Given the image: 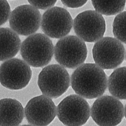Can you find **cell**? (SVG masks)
<instances>
[{
    "label": "cell",
    "instance_id": "4",
    "mask_svg": "<svg viewBox=\"0 0 126 126\" xmlns=\"http://www.w3.org/2000/svg\"><path fill=\"white\" fill-rule=\"evenodd\" d=\"M70 83L68 72L59 64L45 67L38 76V85L42 94L51 98L61 96L68 90Z\"/></svg>",
    "mask_w": 126,
    "mask_h": 126
},
{
    "label": "cell",
    "instance_id": "7",
    "mask_svg": "<svg viewBox=\"0 0 126 126\" xmlns=\"http://www.w3.org/2000/svg\"><path fill=\"white\" fill-rule=\"evenodd\" d=\"M93 120L99 126H116L124 116L123 105L113 96L104 95L98 97L90 110Z\"/></svg>",
    "mask_w": 126,
    "mask_h": 126
},
{
    "label": "cell",
    "instance_id": "17",
    "mask_svg": "<svg viewBox=\"0 0 126 126\" xmlns=\"http://www.w3.org/2000/svg\"><path fill=\"white\" fill-rule=\"evenodd\" d=\"M112 32L115 38L126 44V11L120 13L115 18Z\"/></svg>",
    "mask_w": 126,
    "mask_h": 126
},
{
    "label": "cell",
    "instance_id": "14",
    "mask_svg": "<svg viewBox=\"0 0 126 126\" xmlns=\"http://www.w3.org/2000/svg\"><path fill=\"white\" fill-rule=\"evenodd\" d=\"M20 39L18 35L8 28H0V61L15 57L20 49Z\"/></svg>",
    "mask_w": 126,
    "mask_h": 126
},
{
    "label": "cell",
    "instance_id": "22",
    "mask_svg": "<svg viewBox=\"0 0 126 126\" xmlns=\"http://www.w3.org/2000/svg\"><path fill=\"white\" fill-rule=\"evenodd\" d=\"M31 126L30 125H22V126Z\"/></svg>",
    "mask_w": 126,
    "mask_h": 126
},
{
    "label": "cell",
    "instance_id": "19",
    "mask_svg": "<svg viewBox=\"0 0 126 126\" xmlns=\"http://www.w3.org/2000/svg\"><path fill=\"white\" fill-rule=\"evenodd\" d=\"M58 0H27L30 5L38 9H48L53 7Z\"/></svg>",
    "mask_w": 126,
    "mask_h": 126
},
{
    "label": "cell",
    "instance_id": "16",
    "mask_svg": "<svg viewBox=\"0 0 126 126\" xmlns=\"http://www.w3.org/2000/svg\"><path fill=\"white\" fill-rule=\"evenodd\" d=\"M95 11L102 15L110 16L122 12L126 0H91Z\"/></svg>",
    "mask_w": 126,
    "mask_h": 126
},
{
    "label": "cell",
    "instance_id": "8",
    "mask_svg": "<svg viewBox=\"0 0 126 126\" xmlns=\"http://www.w3.org/2000/svg\"><path fill=\"white\" fill-rule=\"evenodd\" d=\"M74 32L84 42L94 43L103 37L106 30L105 19L95 10L79 13L73 21Z\"/></svg>",
    "mask_w": 126,
    "mask_h": 126
},
{
    "label": "cell",
    "instance_id": "5",
    "mask_svg": "<svg viewBox=\"0 0 126 126\" xmlns=\"http://www.w3.org/2000/svg\"><path fill=\"white\" fill-rule=\"evenodd\" d=\"M95 63L103 69L117 67L124 60L125 51L121 42L115 38L104 37L96 42L92 49Z\"/></svg>",
    "mask_w": 126,
    "mask_h": 126
},
{
    "label": "cell",
    "instance_id": "23",
    "mask_svg": "<svg viewBox=\"0 0 126 126\" xmlns=\"http://www.w3.org/2000/svg\"></svg>",
    "mask_w": 126,
    "mask_h": 126
},
{
    "label": "cell",
    "instance_id": "18",
    "mask_svg": "<svg viewBox=\"0 0 126 126\" xmlns=\"http://www.w3.org/2000/svg\"><path fill=\"white\" fill-rule=\"evenodd\" d=\"M10 14L11 9L7 0H0V26L7 21Z\"/></svg>",
    "mask_w": 126,
    "mask_h": 126
},
{
    "label": "cell",
    "instance_id": "10",
    "mask_svg": "<svg viewBox=\"0 0 126 126\" xmlns=\"http://www.w3.org/2000/svg\"><path fill=\"white\" fill-rule=\"evenodd\" d=\"M72 18L67 10L53 7L45 12L41 17V27L48 37L59 39L66 36L73 26Z\"/></svg>",
    "mask_w": 126,
    "mask_h": 126
},
{
    "label": "cell",
    "instance_id": "21",
    "mask_svg": "<svg viewBox=\"0 0 126 126\" xmlns=\"http://www.w3.org/2000/svg\"><path fill=\"white\" fill-rule=\"evenodd\" d=\"M124 115H125L126 119V104L125 106V109H124Z\"/></svg>",
    "mask_w": 126,
    "mask_h": 126
},
{
    "label": "cell",
    "instance_id": "11",
    "mask_svg": "<svg viewBox=\"0 0 126 126\" xmlns=\"http://www.w3.org/2000/svg\"><path fill=\"white\" fill-rule=\"evenodd\" d=\"M41 15L38 9L30 4L18 6L13 10L9 17L10 26L17 34L31 35L39 29Z\"/></svg>",
    "mask_w": 126,
    "mask_h": 126
},
{
    "label": "cell",
    "instance_id": "15",
    "mask_svg": "<svg viewBox=\"0 0 126 126\" xmlns=\"http://www.w3.org/2000/svg\"><path fill=\"white\" fill-rule=\"evenodd\" d=\"M107 87L113 97L118 100H126V66L113 71L109 77Z\"/></svg>",
    "mask_w": 126,
    "mask_h": 126
},
{
    "label": "cell",
    "instance_id": "13",
    "mask_svg": "<svg viewBox=\"0 0 126 126\" xmlns=\"http://www.w3.org/2000/svg\"><path fill=\"white\" fill-rule=\"evenodd\" d=\"M21 104L16 99L0 100V126H18L24 117Z\"/></svg>",
    "mask_w": 126,
    "mask_h": 126
},
{
    "label": "cell",
    "instance_id": "6",
    "mask_svg": "<svg viewBox=\"0 0 126 126\" xmlns=\"http://www.w3.org/2000/svg\"><path fill=\"white\" fill-rule=\"evenodd\" d=\"M57 114L64 126H82L90 117V107L83 98L78 95H70L58 104Z\"/></svg>",
    "mask_w": 126,
    "mask_h": 126
},
{
    "label": "cell",
    "instance_id": "3",
    "mask_svg": "<svg viewBox=\"0 0 126 126\" xmlns=\"http://www.w3.org/2000/svg\"><path fill=\"white\" fill-rule=\"evenodd\" d=\"M55 58L64 68L75 69L83 64L87 55V47L83 41L74 35L60 39L54 48Z\"/></svg>",
    "mask_w": 126,
    "mask_h": 126
},
{
    "label": "cell",
    "instance_id": "12",
    "mask_svg": "<svg viewBox=\"0 0 126 126\" xmlns=\"http://www.w3.org/2000/svg\"><path fill=\"white\" fill-rule=\"evenodd\" d=\"M57 114V107L53 101L44 95L31 99L24 109L26 119L32 126H47L54 120Z\"/></svg>",
    "mask_w": 126,
    "mask_h": 126
},
{
    "label": "cell",
    "instance_id": "20",
    "mask_svg": "<svg viewBox=\"0 0 126 126\" xmlns=\"http://www.w3.org/2000/svg\"><path fill=\"white\" fill-rule=\"evenodd\" d=\"M88 0H61L63 4L67 7L77 8L83 6Z\"/></svg>",
    "mask_w": 126,
    "mask_h": 126
},
{
    "label": "cell",
    "instance_id": "2",
    "mask_svg": "<svg viewBox=\"0 0 126 126\" xmlns=\"http://www.w3.org/2000/svg\"><path fill=\"white\" fill-rule=\"evenodd\" d=\"M54 48L46 35L36 33L25 39L21 45V55L24 61L32 67H41L51 62Z\"/></svg>",
    "mask_w": 126,
    "mask_h": 126
},
{
    "label": "cell",
    "instance_id": "9",
    "mask_svg": "<svg viewBox=\"0 0 126 126\" xmlns=\"http://www.w3.org/2000/svg\"><path fill=\"white\" fill-rule=\"evenodd\" d=\"M32 72L26 63L17 58L7 60L0 66V83L11 90H19L29 84Z\"/></svg>",
    "mask_w": 126,
    "mask_h": 126
},
{
    "label": "cell",
    "instance_id": "1",
    "mask_svg": "<svg viewBox=\"0 0 126 126\" xmlns=\"http://www.w3.org/2000/svg\"><path fill=\"white\" fill-rule=\"evenodd\" d=\"M74 92L87 99L100 97L108 86L107 76L103 69L96 64H83L77 67L70 78Z\"/></svg>",
    "mask_w": 126,
    "mask_h": 126
}]
</instances>
